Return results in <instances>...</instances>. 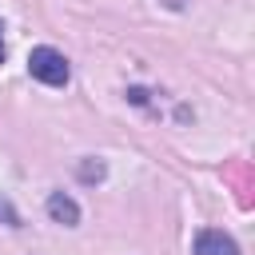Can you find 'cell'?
Returning <instances> with one entry per match:
<instances>
[{"mask_svg":"<svg viewBox=\"0 0 255 255\" xmlns=\"http://www.w3.org/2000/svg\"><path fill=\"white\" fill-rule=\"evenodd\" d=\"M80 179H88V183H92V179H104V163H92V159H88V163L80 167Z\"/></svg>","mask_w":255,"mask_h":255,"instance_id":"277c9868","label":"cell"},{"mask_svg":"<svg viewBox=\"0 0 255 255\" xmlns=\"http://www.w3.org/2000/svg\"><path fill=\"white\" fill-rule=\"evenodd\" d=\"M0 215H4V219H8V223H12V227H16V223H20V219H16V211H12V207H8V203H4V199H0Z\"/></svg>","mask_w":255,"mask_h":255,"instance_id":"5b68a950","label":"cell"},{"mask_svg":"<svg viewBox=\"0 0 255 255\" xmlns=\"http://www.w3.org/2000/svg\"><path fill=\"white\" fill-rule=\"evenodd\" d=\"M0 32H4V28H0ZM0 64H4V36H0Z\"/></svg>","mask_w":255,"mask_h":255,"instance_id":"8992f818","label":"cell"},{"mask_svg":"<svg viewBox=\"0 0 255 255\" xmlns=\"http://www.w3.org/2000/svg\"><path fill=\"white\" fill-rule=\"evenodd\" d=\"M48 215H52L56 223H64V227H76V223H80V203H76L72 195H64V191H52V195H48Z\"/></svg>","mask_w":255,"mask_h":255,"instance_id":"3957f363","label":"cell"},{"mask_svg":"<svg viewBox=\"0 0 255 255\" xmlns=\"http://www.w3.org/2000/svg\"><path fill=\"white\" fill-rule=\"evenodd\" d=\"M195 255H239V243H235L231 235L207 227V231L195 235Z\"/></svg>","mask_w":255,"mask_h":255,"instance_id":"7a4b0ae2","label":"cell"},{"mask_svg":"<svg viewBox=\"0 0 255 255\" xmlns=\"http://www.w3.org/2000/svg\"><path fill=\"white\" fill-rule=\"evenodd\" d=\"M28 72H32V80H40V84H48V88L68 84V76H72L64 52H56V48H48V44H44V48H32V56H28Z\"/></svg>","mask_w":255,"mask_h":255,"instance_id":"6da1fadb","label":"cell"}]
</instances>
